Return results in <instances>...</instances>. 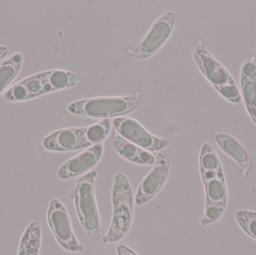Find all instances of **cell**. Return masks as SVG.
Listing matches in <instances>:
<instances>
[{"instance_id":"obj_18","label":"cell","mask_w":256,"mask_h":255,"mask_svg":"<svg viewBox=\"0 0 256 255\" xmlns=\"http://www.w3.org/2000/svg\"><path fill=\"white\" fill-rule=\"evenodd\" d=\"M111 131L110 119H104L88 127H84V148L100 145L106 140Z\"/></svg>"},{"instance_id":"obj_19","label":"cell","mask_w":256,"mask_h":255,"mask_svg":"<svg viewBox=\"0 0 256 255\" xmlns=\"http://www.w3.org/2000/svg\"><path fill=\"white\" fill-rule=\"evenodd\" d=\"M234 218L244 232L256 241V212L248 210H239Z\"/></svg>"},{"instance_id":"obj_7","label":"cell","mask_w":256,"mask_h":255,"mask_svg":"<svg viewBox=\"0 0 256 255\" xmlns=\"http://www.w3.org/2000/svg\"><path fill=\"white\" fill-rule=\"evenodd\" d=\"M112 124L120 136L149 152L164 151L170 145L168 139L152 134L141 123L134 118L129 117L115 118Z\"/></svg>"},{"instance_id":"obj_5","label":"cell","mask_w":256,"mask_h":255,"mask_svg":"<svg viewBox=\"0 0 256 255\" xmlns=\"http://www.w3.org/2000/svg\"><path fill=\"white\" fill-rule=\"evenodd\" d=\"M177 16L173 11H167L156 19L146 35L135 47H130L126 53L132 58L144 60L154 55L171 36Z\"/></svg>"},{"instance_id":"obj_9","label":"cell","mask_w":256,"mask_h":255,"mask_svg":"<svg viewBox=\"0 0 256 255\" xmlns=\"http://www.w3.org/2000/svg\"><path fill=\"white\" fill-rule=\"evenodd\" d=\"M192 57L202 74L214 89L236 82L228 70L210 54L202 39L194 45Z\"/></svg>"},{"instance_id":"obj_6","label":"cell","mask_w":256,"mask_h":255,"mask_svg":"<svg viewBox=\"0 0 256 255\" xmlns=\"http://www.w3.org/2000/svg\"><path fill=\"white\" fill-rule=\"evenodd\" d=\"M46 220L56 241L64 251L73 254L85 251V247L74 233L67 209L58 199H54L50 202Z\"/></svg>"},{"instance_id":"obj_12","label":"cell","mask_w":256,"mask_h":255,"mask_svg":"<svg viewBox=\"0 0 256 255\" xmlns=\"http://www.w3.org/2000/svg\"><path fill=\"white\" fill-rule=\"evenodd\" d=\"M240 95L246 112L256 125V56L251 55L240 72Z\"/></svg>"},{"instance_id":"obj_20","label":"cell","mask_w":256,"mask_h":255,"mask_svg":"<svg viewBox=\"0 0 256 255\" xmlns=\"http://www.w3.org/2000/svg\"><path fill=\"white\" fill-rule=\"evenodd\" d=\"M46 71L32 75L22 79L27 90L30 94L31 100L44 95L45 82H46Z\"/></svg>"},{"instance_id":"obj_22","label":"cell","mask_w":256,"mask_h":255,"mask_svg":"<svg viewBox=\"0 0 256 255\" xmlns=\"http://www.w3.org/2000/svg\"><path fill=\"white\" fill-rule=\"evenodd\" d=\"M215 90L221 97L232 104H239L242 102V95L236 82L218 87Z\"/></svg>"},{"instance_id":"obj_13","label":"cell","mask_w":256,"mask_h":255,"mask_svg":"<svg viewBox=\"0 0 256 255\" xmlns=\"http://www.w3.org/2000/svg\"><path fill=\"white\" fill-rule=\"evenodd\" d=\"M214 140L220 149L237 163L242 177L248 178L252 169V160L248 150L236 138L227 133H216Z\"/></svg>"},{"instance_id":"obj_2","label":"cell","mask_w":256,"mask_h":255,"mask_svg":"<svg viewBox=\"0 0 256 255\" xmlns=\"http://www.w3.org/2000/svg\"><path fill=\"white\" fill-rule=\"evenodd\" d=\"M140 91L128 96L82 99L68 106L69 113L96 119L121 118L135 112L142 101Z\"/></svg>"},{"instance_id":"obj_15","label":"cell","mask_w":256,"mask_h":255,"mask_svg":"<svg viewBox=\"0 0 256 255\" xmlns=\"http://www.w3.org/2000/svg\"><path fill=\"white\" fill-rule=\"evenodd\" d=\"M82 83V79L73 72L62 69L48 70L44 93L46 94L74 88Z\"/></svg>"},{"instance_id":"obj_14","label":"cell","mask_w":256,"mask_h":255,"mask_svg":"<svg viewBox=\"0 0 256 255\" xmlns=\"http://www.w3.org/2000/svg\"><path fill=\"white\" fill-rule=\"evenodd\" d=\"M112 146L118 155L130 163L143 166L154 164V154L126 140L116 130L112 135Z\"/></svg>"},{"instance_id":"obj_3","label":"cell","mask_w":256,"mask_h":255,"mask_svg":"<svg viewBox=\"0 0 256 255\" xmlns=\"http://www.w3.org/2000/svg\"><path fill=\"white\" fill-rule=\"evenodd\" d=\"M112 218L108 233L102 238L104 244L120 242L130 229L134 217V196L130 183L126 175L117 174L112 190Z\"/></svg>"},{"instance_id":"obj_8","label":"cell","mask_w":256,"mask_h":255,"mask_svg":"<svg viewBox=\"0 0 256 255\" xmlns=\"http://www.w3.org/2000/svg\"><path fill=\"white\" fill-rule=\"evenodd\" d=\"M153 168L137 189L135 203L144 206L156 197L165 185L171 171V160L165 151L155 153Z\"/></svg>"},{"instance_id":"obj_1","label":"cell","mask_w":256,"mask_h":255,"mask_svg":"<svg viewBox=\"0 0 256 255\" xmlns=\"http://www.w3.org/2000/svg\"><path fill=\"white\" fill-rule=\"evenodd\" d=\"M200 171L206 193V208L200 225L206 227L220 220L228 202L224 169L210 144H203L200 150Z\"/></svg>"},{"instance_id":"obj_24","label":"cell","mask_w":256,"mask_h":255,"mask_svg":"<svg viewBox=\"0 0 256 255\" xmlns=\"http://www.w3.org/2000/svg\"><path fill=\"white\" fill-rule=\"evenodd\" d=\"M9 53V49L4 45H0V61L4 59Z\"/></svg>"},{"instance_id":"obj_11","label":"cell","mask_w":256,"mask_h":255,"mask_svg":"<svg viewBox=\"0 0 256 255\" xmlns=\"http://www.w3.org/2000/svg\"><path fill=\"white\" fill-rule=\"evenodd\" d=\"M84 127H68L56 130L43 138L42 146L50 152H70L84 149Z\"/></svg>"},{"instance_id":"obj_10","label":"cell","mask_w":256,"mask_h":255,"mask_svg":"<svg viewBox=\"0 0 256 255\" xmlns=\"http://www.w3.org/2000/svg\"><path fill=\"white\" fill-rule=\"evenodd\" d=\"M104 151L103 144L87 148L63 163L57 171V177L61 181H68L88 173L100 163Z\"/></svg>"},{"instance_id":"obj_16","label":"cell","mask_w":256,"mask_h":255,"mask_svg":"<svg viewBox=\"0 0 256 255\" xmlns=\"http://www.w3.org/2000/svg\"><path fill=\"white\" fill-rule=\"evenodd\" d=\"M42 247V227L33 220L26 228L20 241L18 255H39Z\"/></svg>"},{"instance_id":"obj_23","label":"cell","mask_w":256,"mask_h":255,"mask_svg":"<svg viewBox=\"0 0 256 255\" xmlns=\"http://www.w3.org/2000/svg\"><path fill=\"white\" fill-rule=\"evenodd\" d=\"M117 255H138L136 253L135 251L124 245V244H121L117 247Z\"/></svg>"},{"instance_id":"obj_4","label":"cell","mask_w":256,"mask_h":255,"mask_svg":"<svg viewBox=\"0 0 256 255\" xmlns=\"http://www.w3.org/2000/svg\"><path fill=\"white\" fill-rule=\"evenodd\" d=\"M97 176L96 170L82 175L76 183L74 197L78 220L92 241H98L100 237V219L94 190Z\"/></svg>"},{"instance_id":"obj_17","label":"cell","mask_w":256,"mask_h":255,"mask_svg":"<svg viewBox=\"0 0 256 255\" xmlns=\"http://www.w3.org/2000/svg\"><path fill=\"white\" fill-rule=\"evenodd\" d=\"M24 62L20 52H15L0 64V94L16 79Z\"/></svg>"},{"instance_id":"obj_25","label":"cell","mask_w":256,"mask_h":255,"mask_svg":"<svg viewBox=\"0 0 256 255\" xmlns=\"http://www.w3.org/2000/svg\"></svg>"},{"instance_id":"obj_21","label":"cell","mask_w":256,"mask_h":255,"mask_svg":"<svg viewBox=\"0 0 256 255\" xmlns=\"http://www.w3.org/2000/svg\"><path fill=\"white\" fill-rule=\"evenodd\" d=\"M4 98L10 103H20L31 100L30 93L22 80L9 88L4 94Z\"/></svg>"}]
</instances>
